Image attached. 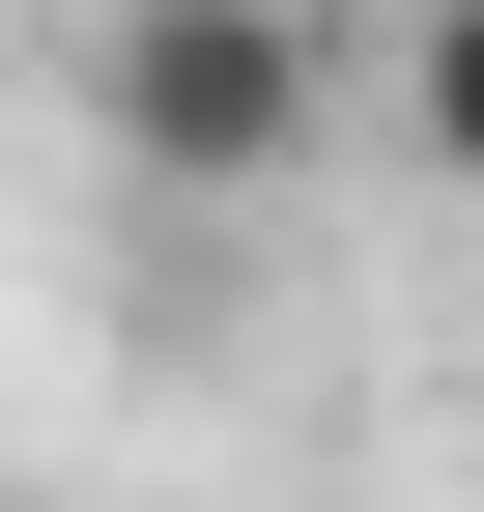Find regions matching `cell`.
Instances as JSON below:
<instances>
[{"instance_id":"cell-1","label":"cell","mask_w":484,"mask_h":512,"mask_svg":"<svg viewBox=\"0 0 484 512\" xmlns=\"http://www.w3.org/2000/svg\"><path fill=\"white\" fill-rule=\"evenodd\" d=\"M86 114H114V171H171V200H285L314 114H342V0H114Z\"/></svg>"}]
</instances>
